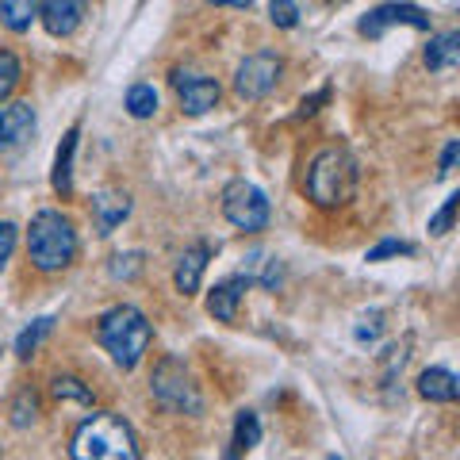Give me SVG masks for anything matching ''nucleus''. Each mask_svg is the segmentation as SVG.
<instances>
[{
  "label": "nucleus",
  "instance_id": "nucleus-14",
  "mask_svg": "<svg viewBox=\"0 0 460 460\" xmlns=\"http://www.w3.org/2000/svg\"><path fill=\"white\" fill-rule=\"evenodd\" d=\"M246 280L242 277H226L223 284H215L208 292V314L219 323H234L238 319V304H242V292H246Z\"/></svg>",
  "mask_w": 460,
  "mask_h": 460
},
{
  "label": "nucleus",
  "instance_id": "nucleus-20",
  "mask_svg": "<svg viewBox=\"0 0 460 460\" xmlns=\"http://www.w3.org/2000/svg\"><path fill=\"white\" fill-rule=\"evenodd\" d=\"M35 0H0V23L8 27V31H16V35H23L27 27L35 23Z\"/></svg>",
  "mask_w": 460,
  "mask_h": 460
},
{
  "label": "nucleus",
  "instance_id": "nucleus-1",
  "mask_svg": "<svg viewBox=\"0 0 460 460\" xmlns=\"http://www.w3.org/2000/svg\"><path fill=\"white\" fill-rule=\"evenodd\" d=\"M69 456L74 460H138V441L127 419L111 411L89 414L69 441Z\"/></svg>",
  "mask_w": 460,
  "mask_h": 460
},
{
  "label": "nucleus",
  "instance_id": "nucleus-5",
  "mask_svg": "<svg viewBox=\"0 0 460 460\" xmlns=\"http://www.w3.org/2000/svg\"><path fill=\"white\" fill-rule=\"evenodd\" d=\"M150 392L172 414H199V411H204L199 387L192 384L189 368H184V361H177V357H165V361H157L154 376H150Z\"/></svg>",
  "mask_w": 460,
  "mask_h": 460
},
{
  "label": "nucleus",
  "instance_id": "nucleus-11",
  "mask_svg": "<svg viewBox=\"0 0 460 460\" xmlns=\"http://www.w3.org/2000/svg\"><path fill=\"white\" fill-rule=\"evenodd\" d=\"M211 261V246L208 242H196L177 257V269H172V284H177L181 296H196L199 292V280H204V269Z\"/></svg>",
  "mask_w": 460,
  "mask_h": 460
},
{
  "label": "nucleus",
  "instance_id": "nucleus-22",
  "mask_svg": "<svg viewBox=\"0 0 460 460\" xmlns=\"http://www.w3.org/2000/svg\"><path fill=\"white\" fill-rule=\"evenodd\" d=\"M123 108H127V115H135V119H150V115L157 111V93H154V84H131V89H127Z\"/></svg>",
  "mask_w": 460,
  "mask_h": 460
},
{
  "label": "nucleus",
  "instance_id": "nucleus-12",
  "mask_svg": "<svg viewBox=\"0 0 460 460\" xmlns=\"http://www.w3.org/2000/svg\"><path fill=\"white\" fill-rule=\"evenodd\" d=\"M35 135V111L23 100L0 104V146H23Z\"/></svg>",
  "mask_w": 460,
  "mask_h": 460
},
{
  "label": "nucleus",
  "instance_id": "nucleus-3",
  "mask_svg": "<svg viewBox=\"0 0 460 460\" xmlns=\"http://www.w3.org/2000/svg\"><path fill=\"white\" fill-rule=\"evenodd\" d=\"M304 192L314 208L334 211L341 204H349L357 192V162L341 146H326L311 157L307 177H304Z\"/></svg>",
  "mask_w": 460,
  "mask_h": 460
},
{
  "label": "nucleus",
  "instance_id": "nucleus-24",
  "mask_svg": "<svg viewBox=\"0 0 460 460\" xmlns=\"http://www.w3.org/2000/svg\"><path fill=\"white\" fill-rule=\"evenodd\" d=\"M20 77H23V66H20V58L12 54V50H0V100L16 93Z\"/></svg>",
  "mask_w": 460,
  "mask_h": 460
},
{
  "label": "nucleus",
  "instance_id": "nucleus-32",
  "mask_svg": "<svg viewBox=\"0 0 460 460\" xmlns=\"http://www.w3.org/2000/svg\"><path fill=\"white\" fill-rule=\"evenodd\" d=\"M456 157H460V138H449V146H445V154H441V165H438V181L449 177L453 165H456Z\"/></svg>",
  "mask_w": 460,
  "mask_h": 460
},
{
  "label": "nucleus",
  "instance_id": "nucleus-10",
  "mask_svg": "<svg viewBox=\"0 0 460 460\" xmlns=\"http://www.w3.org/2000/svg\"><path fill=\"white\" fill-rule=\"evenodd\" d=\"M84 8H89V0H35L39 20L54 39L74 35L84 20Z\"/></svg>",
  "mask_w": 460,
  "mask_h": 460
},
{
  "label": "nucleus",
  "instance_id": "nucleus-17",
  "mask_svg": "<svg viewBox=\"0 0 460 460\" xmlns=\"http://www.w3.org/2000/svg\"><path fill=\"white\" fill-rule=\"evenodd\" d=\"M257 441H261V422H257L253 411H238L234 414V434H230V449L223 460H242L250 449H257Z\"/></svg>",
  "mask_w": 460,
  "mask_h": 460
},
{
  "label": "nucleus",
  "instance_id": "nucleus-18",
  "mask_svg": "<svg viewBox=\"0 0 460 460\" xmlns=\"http://www.w3.org/2000/svg\"><path fill=\"white\" fill-rule=\"evenodd\" d=\"M242 272L238 277L246 280V284H261V288H277L280 284V261L272 253H265V250H250L246 257H242Z\"/></svg>",
  "mask_w": 460,
  "mask_h": 460
},
{
  "label": "nucleus",
  "instance_id": "nucleus-25",
  "mask_svg": "<svg viewBox=\"0 0 460 460\" xmlns=\"http://www.w3.org/2000/svg\"><path fill=\"white\" fill-rule=\"evenodd\" d=\"M39 419V399H35V392L31 387H23V392L16 395V402H12V426H31Z\"/></svg>",
  "mask_w": 460,
  "mask_h": 460
},
{
  "label": "nucleus",
  "instance_id": "nucleus-29",
  "mask_svg": "<svg viewBox=\"0 0 460 460\" xmlns=\"http://www.w3.org/2000/svg\"><path fill=\"white\" fill-rule=\"evenodd\" d=\"M269 20L284 27V31H292V27L299 23V8H296V0H272L269 4Z\"/></svg>",
  "mask_w": 460,
  "mask_h": 460
},
{
  "label": "nucleus",
  "instance_id": "nucleus-16",
  "mask_svg": "<svg viewBox=\"0 0 460 460\" xmlns=\"http://www.w3.org/2000/svg\"><path fill=\"white\" fill-rule=\"evenodd\" d=\"M419 395L426 402H456L460 395V380L449 368H426L419 376Z\"/></svg>",
  "mask_w": 460,
  "mask_h": 460
},
{
  "label": "nucleus",
  "instance_id": "nucleus-9",
  "mask_svg": "<svg viewBox=\"0 0 460 460\" xmlns=\"http://www.w3.org/2000/svg\"><path fill=\"white\" fill-rule=\"evenodd\" d=\"M172 89H177L184 115H204L219 104V81L204 74H189V69H172Z\"/></svg>",
  "mask_w": 460,
  "mask_h": 460
},
{
  "label": "nucleus",
  "instance_id": "nucleus-21",
  "mask_svg": "<svg viewBox=\"0 0 460 460\" xmlns=\"http://www.w3.org/2000/svg\"><path fill=\"white\" fill-rule=\"evenodd\" d=\"M50 330H54V319H50V314H42V319H35L31 326L23 330V334L16 338V357H20V361H31V357L39 353L42 338H47Z\"/></svg>",
  "mask_w": 460,
  "mask_h": 460
},
{
  "label": "nucleus",
  "instance_id": "nucleus-27",
  "mask_svg": "<svg viewBox=\"0 0 460 460\" xmlns=\"http://www.w3.org/2000/svg\"><path fill=\"white\" fill-rule=\"evenodd\" d=\"M456 208H460V192H453L449 199H445V204H441V211L434 215V219H429V234H449V230H453V219H456Z\"/></svg>",
  "mask_w": 460,
  "mask_h": 460
},
{
  "label": "nucleus",
  "instance_id": "nucleus-31",
  "mask_svg": "<svg viewBox=\"0 0 460 460\" xmlns=\"http://www.w3.org/2000/svg\"><path fill=\"white\" fill-rule=\"evenodd\" d=\"M12 250H16V223H8V219H0V269L8 265V257Z\"/></svg>",
  "mask_w": 460,
  "mask_h": 460
},
{
  "label": "nucleus",
  "instance_id": "nucleus-23",
  "mask_svg": "<svg viewBox=\"0 0 460 460\" xmlns=\"http://www.w3.org/2000/svg\"><path fill=\"white\" fill-rule=\"evenodd\" d=\"M54 399H69V402H84V407H93V387L77 380V376H58L54 380Z\"/></svg>",
  "mask_w": 460,
  "mask_h": 460
},
{
  "label": "nucleus",
  "instance_id": "nucleus-7",
  "mask_svg": "<svg viewBox=\"0 0 460 460\" xmlns=\"http://www.w3.org/2000/svg\"><path fill=\"white\" fill-rule=\"evenodd\" d=\"M280 74H284L280 54L257 50V54H250L246 62L238 66V74H234V93H238L242 100H261V96H269L272 89H277Z\"/></svg>",
  "mask_w": 460,
  "mask_h": 460
},
{
  "label": "nucleus",
  "instance_id": "nucleus-15",
  "mask_svg": "<svg viewBox=\"0 0 460 460\" xmlns=\"http://www.w3.org/2000/svg\"><path fill=\"white\" fill-rule=\"evenodd\" d=\"M77 135H81V127H69L66 138H62V146H58V154H54L50 184H54V192L62 196V199L74 192V154H77Z\"/></svg>",
  "mask_w": 460,
  "mask_h": 460
},
{
  "label": "nucleus",
  "instance_id": "nucleus-6",
  "mask_svg": "<svg viewBox=\"0 0 460 460\" xmlns=\"http://www.w3.org/2000/svg\"><path fill=\"white\" fill-rule=\"evenodd\" d=\"M223 215H226L230 226L246 230V234H257V230L269 226V199L250 181H230L223 189Z\"/></svg>",
  "mask_w": 460,
  "mask_h": 460
},
{
  "label": "nucleus",
  "instance_id": "nucleus-4",
  "mask_svg": "<svg viewBox=\"0 0 460 460\" xmlns=\"http://www.w3.org/2000/svg\"><path fill=\"white\" fill-rule=\"evenodd\" d=\"M27 253L39 272H62L77 257V230L62 211H39L27 230Z\"/></svg>",
  "mask_w": 460,
  "mask_h": 460
},
{
  "label": "nucleus",
  "instance_id": "nucleus-13",
  "mask_svg": "<svg viewBox=\"0 0 460 460\" xmlns=\"http://www.w3.org/2000/svg\"><path fill=\"white\" fill-rule=\"evenodd\" d=\"M127 215H131V196L119 192V189H104L93 196V223L100 234H115V226H119Z\"/></svg>",
  "mask_w": 460,
  "mask_h": 460
},
{
  "label": "nucleus",
  "instance_id": "nucleus-30",
  "mask_svg": "<svg viewBox=\"0 0 460 460\" xmlns=\"http://www.w3.org/2000/svg\"><path fill=\"white\" fill-rule=\"evenodd\" d=\"M380 330H384V314H380V311H372V314H365V319L353 326V338L365 345V341H376V338H380Z\"/></svg>",
  "mask_w": 460,
  "mask_h": 460
},
{
  "label": "nucleus",
  "instance_id": "nucleus-2",
  "mask_svg": "<svg viewBox=\"0 0 460 460\" xmlns=\"http://www.w3.org/2000/svg\"><path fill=\"white\" fill-rule=\"evenodd\" d=\"M96 338L100 345L111 353V361L119 365L123 372H131L138 368V361L146 357L150 349V341H154V326L150 319L142 314L138 307L131 304H119V307H111L100 314V323H96Z\"/></svg>",
  "mask_w": 460,
  "mask_h": 460
},
{
  "label": "nucleus",
  "instance_id": "nucleus-19",
  "mask_svg": "<svg viewBox=\"0 0 460 460\" xmlns=\"http://www.w3.org/2000/svg\"><path fill=\"white\" fill-rule=\"evenodd\" d=\"M460 62V35L456 31H441L429 39L426 47V69L429 74H445V69H456Z\"/></svg>",
  "mask_w": 460,
  "mask_h": 460
},
{
  "label": "nucleus",
  "instance_id": "nucleus-33",
  "mask_svg": "<svg viewBox=\"0 0 460 460\" xmlns=\"http://www.w3.org/2000/svg\"><path fill=\"white\" fill-rule=\"evenodd\" d=\"M326 100H330V89H319L314 96H307L304 104H299V119H307V115H314V111H319V104H326Z\"/></svg>",
  "mask_w": 460,
  "mask_h": 460
},
{
  "label": "nucleus",
  "instance_id": "nucleus-26",
  "mask_svg": "<svg viewBox=\"0 0 460 460\" xmlns=\"http://www.w3.org/2000/svg\"><path fill=\"white\" fill-rule=\"evenodd\" d=\"M142 265H146V261H142V253L131 250V253H115L111 265H108V272H111L115 280H135L138 272H142Z\"/></svg>",
  "mask_w": 460,
  "mask_h": 460
},
{
  "label": "nucleus",
  "instance_id": "nucleus-28",
  "mask_svg": "<svg viewBox=\"0 0 460 460\" xmlns=\"http://www.w3.org/2000/svg\"><path fill=\"white\" fill-rule=\"evenodd\" d=\"M411 257L414 253V246H411V242H399V238H384L380 242V246H372L368 253H365V261H387V257Z\"/></svg>",
  "mask_w": 460,
  "mask_h": 460
},
{
  "label": "nucleus",
  "instance_id": "nucleus-8",
  "mask_svg": "<svg viewBox=\"0 0 460 460\" xmlns=\"http://www.w3.org/2000/svg\"><path fill=\"white\" fill-rule=\"evenodd\" d=\"M395 23H407L414 27V31H429V16L419 8V4H402V0H392V4H380L361 16V23H357V31H361L365 39H380L387 27Z\"/></svg>",
  "mask_w": 460,
  "mask_h": 460
},
{
  "label": "nucleus",
  "instance_id": "nucleus-34",
  "mask_svg": "<svg viewBox=\"0 0 460 460\" xmlns=\"http://www.w3.org/2000/svg\"><path fill=\"white\" fill-rule=\"evenodd\" d=\"M208 4H223V8H250L253 0H208Z\"/></svg>",
  "mask_w": 460,
  "mask_h": 460
}]
</instances>
